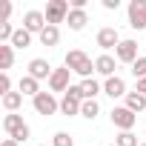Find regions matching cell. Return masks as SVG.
<instances>
[{"label":"cell","mask_w":146,"mask_h":146,"mask_svg":"<svg viewBox=\"0 0 146 146\" xmlns=\"http://www.w3.org/2000/svg\"><path fill=\"white\" fill-rule=\"evenodd\" d=\"M46 26H49V23H46V15H43L40 9H29V12L23 15V29H26V32H32V35H40Z\"/></svg>","instance_id":"9c48e42d"},{"label":"cell","mask_w":146,"mask_h":146,"mask_svg":"<svg viewBox=\"0 0 146 146\" xmlns=\"http://www.w3.org/2000/svg\"><path fill=\"white\" fill-rule=\"evenodd\" d=\"M143 120H146V115H143ZM143 137H146V132H143Z\"/></svg>","instance_id":"1f68e13d"},{"label":"cell","mask_w":146,"mask_h":146,"mask_svg":"<svg viewBox=\"0 0 146 146\" xmlns=\"http://www.w3.org/2000/svg\"><path fill=\"white\" fill-rule=\"evenodd\" d=\"M140 146H146V140H143V143H140Z\"/></svg>","instance_id":"d6a6232c"},{"label":"cell","mask_w":146,"mask_h":146,"mask_svg":"<svg viewBox=\"0 0 146 146\" xmlns=\"http://www.w3.org/2000/svg\"><path fill=\"white\" fill-rule=\"evenodd\" d=\"M112 146H115V143H112Z\"/></svg>","instance_id":"e575fe53"},{"label":"cell","mask_w":146,"mask_h":146,"mask_svg":"<svg viewBox=\"0 0 146 146\" xmlns=\"http://www.w3.org/2000/svg\"><path fill=\"white\" fill-rule=\"evenodd\" d=\"M69 86H72V72L66 69V66H60V69H54L52 72V78H49V92L54 95V92H69Z\"/></svg>","instance_id":"ba28073f"},{"label":"cell","mask_w":146,"mask_h":146,"mask_svg":"<svg viewBox=\"0 0 146 146\" xmlns=\"http://www.w3.org/2000/svg\"><path fill=\"white\" fill-rule=\"evenodd\" d=\"M80 92H83V100H98V95H103V83L95 78H86L80 80Z\"/></svg>","instance_id":"5bb4252c"},{"label":"cell","mask_w":146,"mask_h":146,"mask_svg":"<svg viewBox=\"0 0 146 146\" xmlns=\"http://www.w3.org/2000/svg\"><path fill=\"white\" fill-rule=\"evenodd\" d=\"M135 92H140V95H146V78H143V80H137V86H135Z\"/></svg>","instance_id":"f546056e"},{"label":"cell","mask_w":146,"mask_h":146,"mask_svg":"<svg viewBox=\"0 0 146 146\" xmlns=\"http://www.w3.org/2000/svg\"><path fill=\"white\" fill-rule=\"evenodd\" d=\"M15 26L12 23H0V43H12V37H15Z\"/></svg>","instance_id":"4316f807"},{"label":"cell","mask_w":146,"mask_h":146,"mask_svg":"<svg viewBox=\"0 0 146 146\" xmlns=\"http://www.w3.org/2000/svg\"><path fill=\"white\" fill-rule=\"evenodd\" d=\"M115 57H117V63H135L140 54H137V40H132V37H123L120 43H117V49H115Z\"/></svg>","instance_id":"52a82bcc"},{"label":"cell","mask_w":146,"mask_h":146,"mask_svg":"<svg viewBox=\"0 0 146 146\" xmlns=\"http://www.w3.org/2000/svg\"><path fill=\"white\" fill-rule=\"evenodd\" d=\"M103 9L106 12H117L120 9V0H103Z\"/></svg>","instance_id":"f1b7e54d"},{"label":"cell","mask_w":146,"mask_h":146,"mask_svg":"<svg viewBox=\"0 0 146 146\" xmlns=\"http://www.w3.org/2000/svg\"><path fill=\"white\" fill-rule=\"evenodd\" d=\"M17 92H20V95H29V98H37L43 89H40V80H35L32 75H23L20 83H17Z\"/></svg>","instance_id":"2e32d148"},{"label":"cell","mask_w":146,"mask_h":146,"mask_svg":"<svg viewBox=\"0 0 146 146\" xmlns=\"http://www.w3.org/2000/svg\"><path fill=\"white\" fill-rule=\"evenodd\" d=\"M52 146H75V137L69 132H54L52 135Z\"/></svg>","instance_id":"484cf974"},{"label":"cell","mask_w":146,"mask_h":146,"mask_svg":"<svg viewBox=\"0 0 146 146\" xmlns=\"http://www.w3.org/2000/svg\"><path fill=\"white\" fill-rule=\"evenodd\" d=\"M123 106L132 109L135 115H137V112H146V95H140V92H129V95L123 98Z\"/></svg>","instance_id":"ac0fdd59"},{"label":"cell","mask_w":146,"mask_h":146,"mask_svg":"<svg viewBox=\"0 0 146 146\" xmlns=\"http://www.w3.org/2000/svg\"><path fill=\"white\" fill-rule=\"evenodd\" d=\"M12 92V78L9 72H0V95H9Z\"/></svg>","instance_id":"83f0119b"},{"label":"cell","mask_w":146,"mask_h":146,"mask_svg":"<svg viewBox=\"0 0 146 146\" xmlns=\"http://www.w3.org/2000/svg\"><path fill=\"white\" fill-rule=\"evenodd\" d=\"M132 75H135V80H143V78H146V54H140V57L132 63Z\"/></svg>","instance_id":"d4e9b609"},{"label":"cell","mask_w":146,"mask_h":146,"mask_svg":"<svg viewBox=\"0 0 146 146\" xmlns=\"http://www.w3.org/2000/svg\"><path fill=\"white\" fill-rule=\"evenodd\" d=\"M32 106H35V112L43 115V117H52V115L60 112V100H57L52 92H40L37 98H32Z\"/></svg>","instance_id":"277c9868"},{"label":"cell","mask_w":146,"mask_h":146,"mask_svg":"<svg viewBox=\"0 0 146 146\" xmlns=\"http://www.w3.org/2000/svg\"><path fill=\"white\" fill-rule=\"evenodd\" d=\"M23 106V95L20 92H9V95H3V109L12 115V112H17Z\"/></svg>","instance_id":"44dd1931"},{"label":"cell","mask_w":146,"mask_h":146,"mask_svg":"<svg viewBox=\"0 0 146 146\" xmlns=\"http://www.w3.org/2000/svg\"><path fill=\"white\" fill-rule=\"evenodd\" d=\"M103 95H109L112 100L126 98V95H129V92H126V80L117 78V75H115V78H106V80H103Z\"/></svg>","instance_id":"4fadbf2b"},{"label":"cell","mask_w":146,"mask_h":146,"mask_svg":"<svg viewBox=\"0 0 146 146\" xmlns=\"http://www.w3.org/2000/svg\"><path fill=\"white\" fill-rule=\"evenodd\" d=\"M69 12H72L69 0H49L43 15H46V23H49V26H57V23H66Z\"/></svg>","instance_id":"3957f363"},{"label":"cell","mask_w":146,"mask_h":146,"mask_svg":"<svg viewBox=\"0 0 146 146\" xmlns=\"http://www.w3.org/2000/svg\"><path fill=\"white\" fill-rule=\"evenodd\" d=\"M126 15H129V26L135 32H143L146 29V0H132L126 6Z\"/></svg>","instance_id":"8992f818"},{"label":"cell","mask_w":146,"mask_h":146,"mask_svg":"<svg viewBox=\"0 0 146 146\" xmlns=\"http://www.w3.org/2000/svg\"><path fill=\"white\" fill-rule=\"evenodd\" d=\"M12 63H15V46L12 43H0V69L9 72Z\"/></svg>","instance_id":"d6986e66"},{"label":"cell","mask_w":146,"mask_h":146,"mask_svg":"<svg viewBox=\"0 0 146 146\" xmlns=\"http://www.w3.org/2000/svg\"><path fill=\"white\" fill-rule=\"evenodd\" d=\"M115 69H117V57H112V54H98L95 57V72L100 78H115Z\"/></svg>","instance_id":"7c38bea8"},{"label":"cell","mask_w":146,"mask_h":146,"mask_svg":"<svg viewBox=\"0 0 146 146\" xmlns=\"http://www.w3.org/2000/svg\"><path fill=\"white\" fill-rule=\"evenodd\" d=\"M95 40H98V46L109 54V49H117V43H120L123 37L117 35V29H115V26H103V29L98 32V37H95Z\"/></svg>","instance_id":"8fae6325"},{"label":"cell","mask_w":146,"mask_h":146,"mask_svg":"<svg viewBox=\"0 0 146 146\" xmlns=\"http://www.w3.org/2000/svg\"><path fill=\"white\" fill-rule=\"evenodd\" d=\"M98 115H100V103H98V100H83V106H80V117L95 120Z\"/></svg>","instance_id":"603a6c76"},{"label":"cell","mask_w":146,"mask_h":146,"mask_svg":"<svg viewBox=\"0 0 146 146\" xmlns=\"http://www.w3.org/2000/svg\"><path fill=\"white\" fill-rule=\"evenodd\" d=\"M43 146H46V143H43ZM49 146H52V143H49Z\"/></svg>","instance_id":"836d02e7"},{"label":"cell","mask_w":146,"mask_h":146,"mask_svg":"<svg viewBox=\"0 0 146 146\" xmlns=\"http://www.w3.org/2000/svg\"><path fill=\"white\" fill-rule=\"evenodd\" d=\"M32 37H35L32 32L17 29V32H15V37H12V46H15V49H29V46H32Z\"/></svg>","instance_id":"7402d4cb"},{"label":"cell","mask_w":146,"mask_h":146,"mask_svg":"<svg viewBox=\"0 0 146 146\" xmlns=\"http://www.w3.org/2000/svg\"><path fill=\"white\" fill-rule=\"evenodd\" d=\"M0 146H20V143H17L15 137H6V140H3V143H0Z\"/></svg>","instance_id":"4dcf8cb0"},{"label":"cell","mask_w":146,"mask_h":146,"mask_svg":"<svg viewBox=\"0 0 146 146\" xmlns=\"http://www.w3.org/2000/svg\"><path fill=\"white\" fill-rule=\"evenodd\" d=\"M115 146H140V143H137V135L135 132H117Z\"/></svg>","instance_id":"cb8c5ba5"},{"label":"cell","mask_w":146,"mask_h":146,"mask_svg":"<svg viewBox=\"0 0 146 146\" xmlns=\"http://www.w3.org/2000/svg\"><path fill=\"white\" fill-rule=\"evenodd\" d=\"M29 75L35 78V80H46L49 83V78H52V72H54V66L46 60V57H35V60H29Z\"/></svg>","instance_id":"30bf717a"},{"label":"cell","mask_w":146,"mask_h":146,"mask_svg":"<svg viewBox=\"0 0 146 146\" xmlns=\"http://www.w3.org/2000/svg\"><path fill=\"white\" fill-rule=\"evenodd\" d=\"M109 117H112V126L120 129V132H132V126L137 123V115L132 109H126V106H112Z\"/></svg>","instance_id":"5b68a950"},{"label":"cell","mask_w":146,"mask_h":146,"mask_svg":"<svg viewBox=\"0 0 146 146\" xmlns=\"http://www.w3.org/2000/svg\"><path fill=\"white\" fill-rule=\"evenodd\" d=\"M66 23H69V29H72V32H83V29H86V23H89L86 9H72V12H69V17H66Z\"/></svg>","instance_id":"9a60e30c"},{"label":"cell","mask_w":146,"mask_h":146,"mask_svg":"<svg viewBox=\"0 0 146 146\" xmlns=\"http://www.w3.org/2000/svg\"><path fill=\"white\" fill-rule=\"evenodd\" d=\"M3 129H6V135H9V137H15L17 143H26V140L32 137V129H29V123H26L20 115H15V112L3 117Z\"/></svg>","instance_id":"7a4b0ae2"},{"label":"cell","mask_w":146,"mask_h":146,"mask_svg":"<svg viewBox=\"0 0 146 146\" xmlns=\"http://www.w3.org/2000/svg\"><path fill=\"white\" fill-rule=\"evenodd\" d=\"M80 106H83V100L72 98V95H63V98H60V115H66V117L80 115Z\"/></svg>","instance_id":"e0dca14e"},{"label":"cell","mask_w":146,"mask_h":146,"mask_svg":"<svg viewBox=\"0 0 146 146\" xmlns=\"http://www.w3.org/2000/svg\"><path fill=\"white\" fill-rule=\"evenodd\" d=\"M63 66L72 72V75H80L83 80L92 78V72H95V60L86 52H80V49H69L66 57H63Z\"/></svg>","instance_id":"6da1fadb"},{"label":"cell","mask_w":146,"mask_h":146,"mask_svg":"<svg viewBox=\"0 0 146 146\" xmlns=\"http://www.w3.org/2000/svg\"><path fill=\"white\" fill-rule=\"evenodd\" d=\"M37 37H40L43 46H57V43H60V29H57V26H46Z\"/></svg>","instance_id":"ffe728a7"}]
</instances>
